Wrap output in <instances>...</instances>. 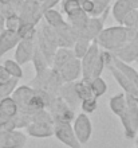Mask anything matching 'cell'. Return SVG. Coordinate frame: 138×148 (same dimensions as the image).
Masks as SVG:
<instances>
[{
  "label": "cell",
  "mask_w": 138,
  "mask_h": 148,
  "mask_svg": "<svg viewBox=\"0 0 138 148\" xmlns=\"http://www.w3.org/2000/svg\"><path fill=\"white\" fill-rule=\"evenodd\" d=\"M138 38V30L137 28H129L122 24L119 26H113L109 28H103L98 38L95 39L97 43L99 45L101 49L114 53L126 43L133 42Z\"/></svg>",
  "instance_id": "cell-1"
},
{
  "label": "cell",
  "mask_w": 138,
  "mask_h": 148,
  "mask_svg": "<svg viewBox=\"0 0 138 148\" xmlns=\"http://www.w3.org/2000/svg\"><path fill=\"white\" fill-rule=\"evenodd\" d=\"M126 102L127 106L119 114V120L125 131V137L133 140L138 133V96L126 93Z\"/></svg>",
  "instance_id": "cell-2"
},
{
  "label": "cell",
  "mask_w": 138,
  "mask_h": 148,
  "mask_svg": "<svg viewBox=\"0 0 138 148\" xmlns=\"http://www.w3.org/2000/svg\"><path fill=\"white\" fill-rule=\"evenodd\" d=\"M63 84L65 82L62 79L59 71L50 66L48 69L43 70L42 73L35 74L34 79H31L30 82V86H32L34 89L46 90V92H50V93L58 94Z\"/></svg>",
  "instance_id": "cell-3"
},
{
  "label": "cell",
  "mask_w": 138,
  "mask_h": 148,
  "mask_svg": "<svg viewBox=\"0 0 138 148\" xmlns=\"http://www.w3.org/2000/svg\"><path fill=\"white\" fill-rule=\"evenodd\" d=\"M47 109L52 114L54 123L58 121V123H70V124H73L74 119H75L74 109L70 108V106L66 104V101L59 94L55 96V98L52 100V102H51V105L48 106Z\"/></svg>",
  "instance_id": "cell-4"
},
{
  "label": "cell",
  "mask_w": 138,
  "mask_h": 148,
  "mask_svg": "<svg viewBox=\"0 0 138 148\" xmlns=\"http://www.w3.org/2000/svg\"><path fill=\"white\" fill-rule=\"evenodd\" d=\"M54 136L69 148H83L70 123H54Z\"/></svg>",
  "instance_id": "cell-5"
},
{
  "label": "cell",
  "mask_w": 138,
  "mask_h": 148,
  "mask_svg": "<svg viewBox=\"0 0 138 148\" xmlns=\"http://www.w3.org/2000/svg\"><path fill=\"white\" fill-rule=\"evenodd\" d=\"M101 51L102 50H101L99 45L97 43V40H94V42L90 45V47H88L87 53H86L84 57L81 59L82 61V78L91 81L92 70H94L95 65L98 63V61H99Z\"/></svg>",
  "instance_id": "cell-6"
},
{
  "label": "cell",
  "mask_w": 138,
  "mask_h": 148,
  "mask_svg": "<svg viewBox=\"0 0 138 148\" xmlns=\"http://www.w3.org/2000/svg\"><path fill=\"white\" fill-rule=\"evenodd\" d=\"M73 128L81 144H86L90 141L92 135V124L87 113L82 112L78 116H75L73 121Z\"/></svg>",
  "instance_id": "cell-7"
},
{
  "label": "cell",
  "mask_w": 138,
  "mask_h": 148,
  "mask_svg": "<svg viewBox=\"0 0 138 148\" xmlns=\"http://www.w3.org/2000/svg\"><path fill=\"white\" fill-rule=\"evenodd\" d=\"M27 143V136L22 131H1L0 148H23Z\"/></svg>",
  "instance_id": "cell-8"
},
{
  "label": "cell",
  "mask_w": 138,
  "mask_h": 148,
  "mask_svg": "<svg viewBox=\"0 0 138 148\" xmlns=\"http://www.w3.org/2000/svg\"><path fill=\"white\" fill-rule=\"evenodd\" d=\"M134 10H138V0H115L111 5L113 18L118 24H122L127 14Z\"/></svg>",
  "instance_id": "cell-9"
},
{
  "label": "cell",
  "mask_w": 138,
  "mask_h": 148,
  "mask_svg": "<svg viewBox=\"0 0 138 148\" xmlns=\"http://www.w3.org/2000/svg\"><path fill=\"white\" fill-rule=\"evenodd\" d=\"M35 93H36V90L30 85H20L15 89V92L12 93V98H14V100L16 101V104L19 105L20 112L27 113L28 105H30L31 100L34 98Z\"/></svg>",
  "instance_id": "cell-10"
},
{
  "label": "cell",
  "mask_w": 138,
  "mask_h": 148,
  "mask_svg": "<svg viewBox=\"0 0 138 148\" xmlns=\"http://www.w3.org/2000/svg\"><path fill=\"white\" fill-rule=\"evenodd\" d=\"M58 71L61 74L63 82H75L82 78V61L74 58L66 65H63Z\"/></svg>",
  "instance_id": "cell-11"
},
{
  "label": "cell",
  "mask_w": 138,
  "mask_h": 148,
  "mask_svg": "<svg viewBox=\"0 0 138 148\" xmlns=\"http://www.w3.org/2000/svg\"><path fill=\"white\" fill-rule=\"evenodd\" d=\"M35 51V39H26L23 38L18 43L15 50V61L19 62L20 65H26V63L32 61Z\"/></svg>",
  "instance_id": "cell-12"
},
{
  "label": "cell",
  "mask_w": 138,
  "mask_h": 148,
  "mask_svg": "<svg viewBox=\"0 0 138 148\" xmlns=\"http://www.w3.org/2000/svg\"><path fill=\"white\" fill-rule=\"evenodd\" d=\"M22 40V36L18 31H12L4 28L0 32V58L3 57L5 53L11 51L12 49H16L18 43Z\"/></svg>",
  "instance_id": "cell-13"
},
{
  "label": "cell",
  "mask_w": 138,
  "mask_h": 148,
  "mask_svg": "<svg viewBox=\"0 0 138 148\" xmlns=\"http://www.w3.org/2000/svg\"><path fill=\"white\" fill-rule=\"evenodd\" d=\"M58 94H59L66 101V104H67L70 108H73V109H77V106L81 105L82 101L77 93V89H75V82H65V84L61 86Z\"/></svg>",
  "instance_id": "cell-14"
},
{
  "label": "cell",
  "mask_w": 138,
  "mask_h": 148,
  "mask_svg": "<svg viewBox=\"0 0 138 148\" xmlns=\"http://www.w3.org/2000/svg\"><path fill=\"white\" fill-rule=\"evenodd\" d=\"M109 70H110L113 78L115 79V82L119 85V88H122V90L125 92V93L133 94V96H138L137 86H135L134 84H133V82H131L130 79L122 73V71L119 70V69H117L114 65H111V66H109Z\"/></svg>",
  "instance_id": "cell-15"
},
{
  "label": "cell",
  "mask_w": 138,
  "mask_h": 148,
  "mask_svg": "<svg viewBox=\"0 0 138 148\" xmlns=\"http://www.w3.org/2000/svg\"><path fill=\"white\" fill-rule=\"evenodd\" d=\"M27 135L38 139H47V137L54 136V124L48 123H39V121H32L27 128Z\"/></svg>",
  "instance_id": "cell-16"
},
{
  "label": "cell",
  "mask_w": 138,
  "mask_h": 148,
  "mask_svg": "<svg viewBox=\"0 0 138 148\" xmlns=\"http://www.w3.org/2000/svg\"><path fill=\"white\" fill-rule=\"evenodd\" d=\"M114 55L126 63L135 62V59L138 57V38L134 39L133 42L126 43L125 46H122L117 51H114Z\"/></svg>",
  "instance_id": "cell-17"
},
{
  "label": "cell",
  "mask_w": 138,
  "mask_h": 148,
  "mask_svg": "<svg viewBox=\"0 0 138 148\" xmlns=\"http://www.w3.org/2000/svg\"><path fill=\"white\" fill-rule=\"evenodd\" d=\"M56 30V38H58V47H69L73 49L75 43V36H74L73 27L69 22H66L63 26L55 28Z\"/></svg>",
  "instance_id": "cell-18"
},
{
  "label": "cell",
  "mask_w": 138,
  "mask_h": 148,
  "mask_svg": "<svg viewBox=\"0 0 138 148\" xmlns=\"http://www.w3.org/2000/svg\"><path fill=\"white\" fill-rule=\"evenodd\" d=\"M77 58L75 54H74L73 49H69V47H58L56 53L54 55V59H52V65L51 67H54L55 70H59L63 65L71 61V59Z\"/></svg>",
  "instance_id": "cell-19"
},
{
  "label": "cell",
  "mask_w": 138,
  "mask_h": 148,
  "mask_svg": "<svg viewBox=\"0 0 138 148\" xmlns=\"http://www.w3.org/2000/svg\"><path fill=\"white\" fill-rule=\"evenodd\" d=\"M113 54H114V53H113ZM113 65L122 71V73L137 86V89H138V70H135L133 66H130V63H126V62H123V61H121L119 58H117L115 55H114V59H113Z\"/></svg>",
  "instance_id": "cell-20"
},
{
  "label": "cell",
  "mask_w": 138,
  "mask_h": 148,
  "mask_svg": "<svg viewBox=\"0 0 138 148\" xmlns=\"http://www.w3.org/2000/svg\"><path fill=\"white\" fill-rule=\"evenodd\" d=\"M127 102H126V93L121 92V93L114 94L113 97L109 100V108L111 109V112L114 113L115 116H118L126 109Z\"/></svg>",
  "instance_id": "cell-21"
},
{
  "label": "cell",
  "mask_w": 138,
  "mask_h": 148,
  "mask_svg": "<svg viewBox=\"0 0 138 148\" xmlns=\"http://www.w3.org/2000/svg\"><path fill=\"white\" fill-rule=\"evenodd\" d=\"M43 18H44L47 24H50L51 27H54V28L61 27V26H63V24L66 23L63 15H62L59 11H56L55 8L46 10V11L43 12Z\"/></svg>",
  "instance_id": "cell-22"
},
{
  "label": "cell",
  "mask_w": 138,
  "mask_h": 148,
  "mask_svg": "<svg viewBox=\"0 0 138 148\" xmlns=\"http://www.w3.org/2000/svg\"><path fill=\"white\" fill-rule=\"evenodd\" d=\"M32 63H34V69H35V74L36 73H42L43 70H46L51 66L47 58L44 57L42 51L39 50V47L35 43V51H34V57H32Z\"/></svg>",
  "instance_id": "cell-23"
},
{
  "label": "cell",
  "mask_w": 138,
  "mask_h": 148,
  "mask_svg": "<svg viewBox=\"0 0 138 148\" xmlns=\"http://www.w3.org/2000/svg\"><path fill=\"white\" fill-rule=\"evenodd\" d=\"M75 89H77V93H78V96H79V98H81V101L92 96L91 84H90L88 79L79 78L78 81H75Z\"/></svg>",
  "instance_id": "cell-24"
},
{
  "label": "cell",
  "mask_w": 138,
  "mask_h": 148,
  "mask_svg": "<svg viewBox=\"0 0 138 148\" xmlns=\"http://www.w3.org/2000/svg\"><path fill=\"white\" fill-rule=\"evenodd\" d=\"M4 67L5 70L8 71L10 77L11 78H16V79H20L23 77V69H22V65L19 62H16L15 59H5L4 61Z\"/></svg>",
  "instance_id": "cell-25"
},
{
  "label": "cell",
  "mask_w": 138,
  "mask_h": 148,
  "mask_svg": "<svg viewBox=\"0 0 138 148\" xmlns=\"http://www.w3.org/2000/svg\"><path fill=\"white\" fill-rule=\"evenodd\" d=\"M0 109L4 110L10 117H14L19 112V105L12 98V96H10V97H5L3 100H0Z\"/></svg>",
  "instance_id": "cell-26"
},
{
  "label": "cell",
  "mask_w": 138,
  "mask_h": 148,
  "mask_svg": "<svg viewBox=\"0 0 138 148\" xmlns=\"http://www.w3.org/2000/svg\"><path fill=\"white\" fill-rule=\"evenodd\" d=\"M91 43H92L91 40H88V39H86V38H78L73 46V51H74V54H75V57H77L78 59L83 58Z\"/></svg>",
  "instance_id": "cell-27"
},
{
  "label": "cell",
  "mask_w": 138,
  "mask_h": 148,
  "mask_svg": "<svg viewBox=\"0 0 138 148\" xmlns=\"http://www.w3.org/2000/svg\"><path fill=\"white\" fill-rule=\"evenodd\" d=\"M91 90H92V96H95L97 98H99L101 96H103L107 90V84L105 81L102 77H97V78H92L91 81Z\"/></svg>",
  "instance_id": "cell-28"
},
{
  "label": "cell",
  "mask_w": 138,
  "mask_h": 148,
  "mask_svg": "<svg viewBox=\"0 0 138 148\" xmlns=\"http://www.w3.org/2000/svg\"><path fill=\"white\" fill-rule=\"evenodd\" d=\"M92 12L91 16L94 18H98V16H102L106 11L111 10V0H92Z\"/></svg>",
  "instance_id": "cell-29"
},
{
  "label": "cell",
  "mask_w": 138,
  "mask_h": 148,
  "mask_svg": "<svg viewBox=\"0 0 138 148\" xmlns=\"http://www.w3.org/2000/svg\"><path fill=\"white\" fill-rule=\"evenodd\" d=\"M14 121H15V125H16V129H23V128H27L28 125L32 123V119H31V114H27L24 112H18V114L12 117Z\"/></svg>",
  "instance_id": "cell-30"
},
{
  "label": "cell",
  "mask_w": 138,
  "mask_h": 148,
  "mask_svg": "<svg viewBox=\"0 0 138 148\" xmlns=\"http://www.w3.org/2000/svg\"><path fill=\"white\" fill-rule=\"evenodd\" d=\"M81 108H82V112L83 113H94L95 109L98 108V98L95 96H91V97L86 98V100H82L81 102Z\"/></svg>",
  "instance_id": "cell-31"
},
{
  "label": "cell",
  "mask_w": 138,
  "mask_h": 148,
  "mask_svg": "<svg viewBox=\"0 0 138 148\" xmlns=\"http://www.w3.org/2000/svg\"><path fill=\"white\" fill-rule=\"evenodd\" d=\"M20 16L19 14H12L5 18V28L7 30H12V31H19L20 28Z\"/></svg>",
  "instance_id": "cell-32"
},
{
  "label": "cell",
  "mask_w": 138,
  "mask_h": 148,
  "mask_svg": "<svg viewBox=\"0 0 138 148\" xmlns=\"http://www.w3.org/2000/svg\"><path fill=\"white\" fill-rule=\"evenodd\" d=\"M137 20H138V10H134V11L129 12L126 15V18L123 19L122 26L129 27V28H134L135 24H137Z\"/></svg>",
  "instance_id": "cell-33"
},
{
  "label": "cell",
  "mask_w": 138,
  "mask_h": 148,
  "mask_svg": "<svg viewBox=\"0 0 138 148\" xmlns=\"http://www.w3.org/2000/svg\"><path fill=\"white\" fill-rule=\"evenodd\" d=\"M81 7H82V10H83L86 14H88V15L91 16L92 8H94V5H92V0H82Z\"/></svg>",
  "instance_id": "cell-34"
},
{
  "label": "cell",
  "mask_w": 138,
  "mask_h": 148,
  "mask_svg": "<svg viewBox=\"0 0 138 148\" xmlns=\"http://www.w3.org/2000/svg\"><path fill=\"white\" fill-rule=\"evenodd\" d=\"M10 79H11V77H10L8 71L5 70L4 65H0V84H4V82L10 81Z\"/></svg>",
  "instance_id": "cell-35"
},
{
  "label": "cell",
  "mask_w": 138,
  "mask_h": 148,
  "mask_svg": "<svg viewBox=\"0 0 138 148\" xmlns=\"http://www.w3.org/2000/svg\"><path fill=\"white\" fill-rule=\"evenodd\" d=\"M10 119H11V117L8 116L7 113L4 112V110H1V109H0V132L3 131L4 125L7 124V123H8V120H10Z\"/></svg>",
  "instance_id": "cell-36"
},
{
  "label": "cell",
  "mask_w": 138,
  "mask_h": 148,
  "mask_svg": "<svg viewBox=\"0 0 138 148\" xmlns=\"http://www.w3.org/2000/svg\"><path fill=\"white\" fill-rule=\"evenodd\" d=\"M4 28H5V16L0 12V32L3 31Z\"/></svg>",
  "instance_id": "cell-37"
},
{
  "label": "cell",
  "mask_w": 138,
  "mask_h": 148,
  "mask_svg": "<svg viewBox=\"0 0 138 148\" xmlns=\"http://www.w3.org/2000/svg\"><path fill=\"white\" fill-rule=\"evenodd\" d=\"M134 140H135V144H138V133H137V136H135Z\"/></svg>",
  "instance_id": "cell-38"
},
{
  "label": "cell",
  "mask_w": 138,
  "mask_h": 148,
  "mask_svg": "<svg viewBox=\"0 0 138 148\" xmlns=\"http://www.w3.org/2000/svg\"><path fill=\"white\" fill-rule=\"evenodd\" d=\"M24 1H38V3H40L39 0H24Z\"/></svg>",
  "instance_id": "cell-39"
},
{
  "label": "cell",
  "mask_w": 138,
  "mask_h": 148,
  "mask_svg": "<svg viewBox=\"0 0 138 148\" xmlns=\"http://www.w3.org/2000/svg\"><path fill=\"white\" fill-rule=\"evenodd\" d=\"M134 28H137V30H138V20H137V24H135V27Z\"/></svg>",
  "instance_id": "cell-40"
},
{
  "label": "cell",
  "mask_w": 138,
  "mask_h": 148,
  "mask_svg": "<svg viewBox=\"0 0 138 148\" xmlns=\"http://www.w3.org/2000/svg\"><path fill=\"white\" fill-rule=\"evenodd\" d=\"M135 63H137V65H138V57H137V59H135Z\"/></svg>",
  "instance_id": "cell-41"
},
{
  "label": "cell",
  "mask_w": 138,
  "mask_h": 148,
  "mask_svg": "<svg viewBox=\"0 0 138 148\" xmlns=\"http://www.w3.org/2000/svg\"><path fill=\"white\" fill-rule=\"evenodd\" d=\"M75 1H82V0H75Z\"/></svg>",
  "instance_id": "cell-42"
},
{
  "label": "cell",
  "mask_w": 138,
  "mask_h": 148,
  "mask_svg": "<svg viewBox=\"0 0 138 148\" xmlns=\"http://www.w3.org/2000/svg\"><path fill=\"white\" fill-rule=\"evenodd\" d=\"M135 148H138V144H137V145H135Z\"/></svg>",
  "instance_id": "cell-43"
},
{
  "label": "cell",
  "mask_w": 138,
  "mask_h": 148,
  "mask_svg": "<svg viewBox=\"0 0 138 148\" xmlns=\"http://www.w3.org/2000/svg\"><path fill=\"white\" fill-rule=\"evenodd\" d=\"M1 85H3V84H0V88H1Z\"/></svg>",
  "instance_id": "cell-44"
},
{
  "label": "cell",
  "mask_w": 138,
  "mask_h": 148,
  "mask_svg": "<svg viewBox=\"0 0 138 148\" xmlns=\"http://www.w3.org/2000/svg\"><path fill=\"white\" fill-rule=\"evenodd\" d=\"M39 1H42V0H39Z\"/></svg>",
  "instance_id": "cell-45"
}]
</instances>
